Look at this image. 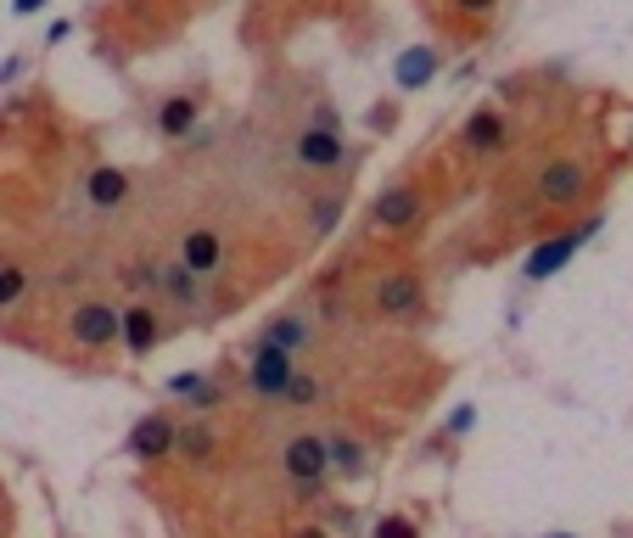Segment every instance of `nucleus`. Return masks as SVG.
Instances as JSON below:
<instances>
[{
	"label": "nucleus",
	"mask_w": 633,
	"mask_h": 538,
	"mask_svg": "<svg viewBox=\"0 0 633 538\" xmlns=\"http://www.w3.org/2000/svg\"><path fill=\"white\" fill-rule=\"evenodd\" d=\"M370 314L381 325H426L431 320V286L415 264H399V270H387L370 291Z\"/></svg>",
	"instance_id": "obj_1"
},
{
	"label": "nucleus",
	"mask_w": 633,
	"mask_h": 538,
	"mask_svg": "<svg viewBox=\"0 0 633 538\" xmlns=\"http://www.w3.org/2000/svg\"><path fill=\"white\" fill-rule=\"evenodd\" d=\"M298 163H303L309 174H336V169H348V135H343V124H336L331 102H320L314 118L298 129Z\"/></svg>",
	"instance_id": "obj_2"
},
{
	"label": "nucleus",
	"mask_w": 633,
	"mask_h": 538,
	"mask_svg": "<svg viewBox=\"0 0 633 538\" xmlns=\"http://www.w3.org/2000/svg\"><path fill=\"white\" fill-rule=\"evenodd\" d=\"M298 365H303V354L253 336V348H248V399L253 404H280V393H286V381L298 376Z\"/></svg>",
	"instance_id": "obj_3"
},
{
	"label": "nucleus",
	"mask_w": 633,
	"mask_h": 538,
	"mask_svg": "<svg viewBox=\"0 0 633 538\" xmlns=\"http://www.w3.org/2000/svg\"><path fill=\"white\" fill-rule=\"evenodd\" d=\"M230 449V437H225V421L219 415H185L180 432H174V466L180 471H214Z\"/></svg>",
	"instance_id": "obj_4"
},
{
	"label": "nucleus",
	"mask_w": 633,
	"mask_h": 538,
	"mask_svg": "<svg viewBox=\"0 0 633 538\" xmlns=\"http://www.w3.org/2000/svg\"><path fill=\"white\" fill-rule=\"evenodd\" d=\"M68 336H73V348L90 354V359H107L118 348V304L107 298H79L68 309Z\"/></svg>",
	"instance_id": "obj_5"
},
{
	"label": "nucleus",
	"mask_w": 633,
	"mask_h": 538,
	"mask_svg": "<svg viewBox=\"0 0 633 538\" xmlns=\"http://www.w3.org/2000/svg\"><path fill=\"white\" fill-rule=\"evenodd\" d=\"M370 230L376 236H410L421 219H426V191H421V180H399V185H387L381 197L370 203Z\"/></svg>",
	"instance_id": "obj_6"
},
{
	"label": "nucleus",
	"mask_w": 633,
	"mask_h": 538,
	"mask_svg": "<svg viewBox=\"0 0 633 538\" xmlns=\"http://www.w3.org/2000/svg\"><path fill=\"white\" fill-rule=\"evenodd\" d=\"M163 336H169V309L158 298H135L118 309V348L129 359H146L152 348H163Z\"/></svg>",
	"instance_id": "obj_7"
},
{
	"label": "nucleus",
	"mask_w": 633,
	"mask_h": 538,
	"mask_svg": "<svg viewBox=\"0 0 633 538\" xmlns=\"http://www.w3.org/2000/svg\"><path fill=\"white\" fill-rule=\"evenodd\" d=\"M280 471L286 482H331V444L320 426H298L280 437Z\"/></svg>",
	"instance_id": "obj_8"
},
{
	"label": "nucleus",
	"mask_w": 633,
	"mask_h": 538,
	"mask_svg": "<svg viewBox=\"0 0 633 538\" xmlns=\"http://www.w3.org/2000/svg\"><path fill=\"white\" fill-rule=\"evenodd\" d=\"M532 197H539V208H577L583 197H589V163L583 158L544 163L539 174H532Z\"/></svg>",
	"instance_id": "obj_9"
},
{
	"label": "nucleus",
	"mask_w": 633,
	"mask_h": 538,
	"mask_svg": "<svg viewBox=\"0 0 633 538\" xmlns=\"http://www.w3.org/2000/svg\"><path fill=\"white\" fill-rule=\"evenodd\" d=\"M174 432H180V415L174 410H152V415H140L135 426H129V437H124V449H129V460L135 466H163L169 455H174Z\"/></svg>",
	"instance_id": "obj_10"
},
{
	"label": "nucleus",
	"mask_w": 633,
	"mask_h": 538,
	"mask_svg": "<svg viewBox=\"0 0 633 538\" xmlns=\"http://www.w3.org/2000/svg\"><path fill=\"white\" fill-rule=\"evenodd\" d=\"M510 146V118L499 107H476L465 124H460V152L465 158H494Z\"/></svg>",
	"instance_id": "obj_11"
},
{
	"label": "nucleus",
	"mask_w": 633,
	"mask_h": 538,
	"mask_svg": "<svg viewBox=\"0 0 633 538\" xmlns=\"http://www.w3.org/2000/svg\"><path fill=\"white\" fill-rule=\"evenodd\" d=\"M197 281H214V275H225V236L214 230V225H191L185 236H180V253H174Z\"/></svg>",
	"instance_id": "obj_12"
},
{
	"label": "nucleus",
	"mask_w": 633,
	"mask_h": 538,
	"mask_svg": "<svg viewBox=\"0 0 633 538\" xmlns=\"http://www.w3.org/2000/svg\"><path fill=\"white\" fill-rule=\"evenodd\" d=\"M595 225H600V219H589V225H577V230H561V236H544L539 248L527 253V281H550L555 270H566V264H572V253H577L583 241L595 236Z\"/></svg>",
	"instance_id": "obj_13"
},
{
	"label": "nucleus",
	"mask_w": 633,
	"mask_h": 538,
	"mask_svg": "<svg viewBox=\"0 0 633 538\" xmlns=\"http://www.w3.org/2000/svg\"><path fill=\"white\" fill-rule=\"evenodd\" d=\"M158 304L169 314H203V281L191 275L180 259H169L163 275H158Z\"/></svg>",
	"instance_id": "obj_14"
},
{
	"label": "nucleus",
	"mask_w": 633,
	"mask_h": 538,
	"mask_svg": "<svg viewBox=\"0 0 633 538\" xmlns=\"http://www.w3.org/2000/svg\"><path fill=\"white\" fill-rule=\"evenodd\" d=\"M129 191H135V180L124 174V169H113V163H95L90 174H84V197H90V208H124L129 203Z\"/></svg>",
	"instance_id": "obj_15"
},
{
	"label": "nucleus",
	"mask_w": 633,
	"mask_h": 538,
	"mask_svg": "<svg viewBox=\"0 0 633 538\" xmlns=\"http://www.w3.org/2000/svg\"><path fill=\"white\" fill-rule=\"evenodd\" d=\"M325 444H331V477H343V482H365L370 477V455H365V444H359L354 432L331 426Z\"/></svg>",
	"instance_id": "obj_16"
},
{
	"label": "nucleus",
	"mask_w": 633,
	"mask_h": 538,
	"mask_svg": "<svg viewBox=\"0 0 633 538\" xmlns=\"http://www.w3.org/2000/svg\"><path fill=\"white\" fill-rule=\"evenodd\" d=\"M197 113H203V95H197V90L163 95V107H158V135H163V140H185L191 129H197Z\"/></svg>",
	"instance_id": "obj_17"
},
{
	"label": "nucleus",
	"mask_w": 633,
	"mask_h": 538,
	"mask_svg": "<svg viewBox=\"0 0 633 538\" xmlns=\"http://www.w3.org/2000/svg\"><path fill=\"white\" fill-rule=\"evenodd\" d=\"M431 73H437V51H431V45H410V51L393 62L399 90H421V84H431Z\"/></svg>",
	"instance_id": "obj_18"
},
{
	"label": "nucleus",
	"mask_w": 633,
	"mask_h": 538,
	"mask_svg": "<svg viewBox=\"0 0 633 538\" xmlns=\"http://www.w3.org/2000/svg\"><path fill=\"white\" fill-rule=\"evenodd\" d=\"M28 298V264L23 259H0V314L18 309Z\"/></svg>",
	"instance_id": "obj_19"
},
{
	"label": "nucleus",
	"mask_w": 633,
	"mask_h": 538,
	"mask_svg": "<svg viewBox=\"0 0 633 538\" xmlns=\"http://www.w3.org/2000/svg\"><path fill=\"white\" fill-rule=\"evenodd\" d=\"M370 538H421V522H415L410 511H387V516L370 527Z\"/></svg>",
	"instance_id": "obj_20"
},
{
	"label": "nucleus",
	"mask_w": 633,
	"mask_h": 538,
	"mask_svg": "<svg viewBox=\"0 0 633 538\" xmlns=\"http://www.w3.org/2000/svg\"><path fill=\"white\" fill-rule=\"evenodd\" d=\"M343 208H348V203H343V191H325V197L309 208V225L325 236V230H336V219H343Z\"/></svg>",
	"instance_id": "obj_21"
},
{
	"label": "nucleus",
	"mask_w": 633,
	"mask_h": 538,
	"mask_svg": "<svg viewBox=\"0 0 633 538\" xmlns=\"http://www.w3.org/2000/svg\"><path fill=\"white\" fill-rule=\"evenodd\" d=\"M454 7H460V12H471V18H488V12L499 7V0H454Z\"/></svg>",
	"instance_id": "obj_22"
},
{
	"label": "nucleus",
	"mask_w": 633,
	"mask_h": 538,
	"mask_svg": "<svg viewBox=\"0 0 633 538\" xmlns=\"http://www.w3.org/2000/svg\"><path fill=\"white\" fill-rule=\"evenodd\" d=\"M393 118H399V107H393V102H381V107L370 113V124H376V129H393Z\"/></svg>",
	"instance_id": "obj_23"
},
{
	"label": "nucleus",
	"mask_w": 633,
	"mask_h": 538,
	"mask_svg": "<svg viewBox=\"0 0 633 538\" xmlns=\"http://www.w3.org/2000/svg\"><path fill=\"white\" fill-rule=\"evenodd\" d=\"M12 79H23V62L12 57V62H0V84H12Z\"/></svg>",
	"instance_id": "obj_24"
},
{
	"label": "nucleus",
	"mask_w": 633,
	"mask_h": 538,
	"mask_svg": "<svg viewBox=\"0 0 633 538\" xmlns=\"http://www.w3.org/2000/svg\"><path fill=\"white\" fill-rule=\"evenodd\" d=\"M39 7H45V0H12V12H18V18H34Z\"/></svg>",
	"instance_id": "obj_25"
},
{
	"label": "nucleus",
	"mask_w": 633,
	"mask_h": 538,
	"mask_svg": "<svg viewBox=\"0 0 633 538\" xmlns=\"http://www.w3.org/2000/svg\"><path fill=\"white\" fill-rule=\"evenodd\" d=\"M291 538H336V533H331V527H314V522H309V527H298Z\"/></svg>",
	"instance_id": "obj_26"
},
{
	"label": "nucleus",
	"mask_w": 633,
	"mask_h": 538,
	"mask_svg": "<svg viewBox=\"0 0 633 538\" xmlns=\"http://www.w3.org/2000/svg\"><path fill=\"white\" fill-rule=\"evenodd\" d=\"M555 538H572V533H555Z\"/></svg>",
	"instance_id": "obj_27"
}]
</instances>
